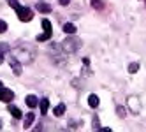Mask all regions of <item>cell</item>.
I'll return each mask as SVG.
<instances>
[{
    "label": "cell",
    "mask_w": 146,
    "mask_h": 132,
    "mask_svg": "<svg viewBox=\"0 0 146 132\" xmlns=\"http://www.w3.org/2000/svg\"><path fill=\"white\" fill-rule=\"evenodd\" d=\"M99 132H111V129H108V127H104V129H102V127H100Z\"/></svg>",
    "instance_id": "23"
},
{
    "label": "cell",
    "mask_w": 146,
    "mask_h": 132,
    "mask_svg": "<svg viewBox=\"0 0 146 132\" xmlns=\"http://www.w3.org/2000/svg\"><path fill=\"white\" fill-rule=\"evenodd\" d=\"M58 2H60V5H69L70 0H58Z\"/></svg>",
    "instance_id": "22"
},
{
    "label": "cell",
    "mask_w": 146,
    "mask_h": 132,
    "mask_svg": "<svg viewBox=\"0 0 146 132\" xmlns=\"http://www.w3.org/2000/svg\"><path fill=\"white\" fill-rule=\"evenodd\" d=\"M34 120H35V115H34V113H28V115L25 116V123H23V127H25V129H28L30 125L34 123Z\"/></svg>",
    "instance_id": "12"
},
{
    "label": "cell",
    "mask_w": 146,
    "mask_h": 132,
    "mask_svg": "<svg viewBox=\"0 0 146 132\" xmlns=\"http://www.w3.org/2000/svg\"><path fill=\"white\" fill-rule=\"evenodd\" d=\"M42 27H44V34L42 35H37V42H46V40L51 39V35H53V28H51V21L49 19H42Z\"/></svg>",
    "instance_id": "4"
},
{
    "label": "cell",
    "mask_w": 146,
    "mask_h": 132,
    "mask_svg": "<svg viewBox=\"0 0 146 132\" xmlns=\"http://www.w3.org/2000/svg\"><path fill=\"white\" fill-rule=\"evenodd\" d=\"M4 62V55H0V64H2Z\"/></svg>",
    "instance_id": "25"
},
{
    "label": "cell",
    "mask_w": 146,
    "mask_h": 132,
    "mask_svg": "<svg viewBox=\"0 0 146 132\" xmlns=\"http://www.w3.org/2000/svg\"><path fill=\"white\" fill-rule=\"evenodd\" d=\"M137 70H139V64H135V62H134V64L129 65V72H130V74H135Z\"/></svg>",
    "instance_id": "19"
},
{
    "label": "cell",
    "mask_w": 146,
    "mask_h": 132,
    "mask_svg": "<svg viewBox=\"0 0 146 132\" xmlns=\"http://www.w3.org/2000/svg\"><path fill=\"white\" fill-rule=\"evenodd\" d=\"M88 106H90V107H97V106H99V97H97L95 94H90V95H88Z\"/></svg>",
    "instance_id": "10"
},
{
    "label": "cell",
    "mask_w": 146,
    "mask_h": 132,
    "mask_svg": "<svg viewBox=\"0 0 146 132\" xmlns=\"http://www.w3.org/2000/svg\"><path fill=\"white\" fill-rule=\"evenodd\" d=\"M64 32H65V34H69V35H70V34H76V25H72V23H65V25H64Z\"/></svg>",
    "instance_id": "15"
},
{
    "label": "cell",
    "mask_w": 146,
    "mask_h": 132,
    "mask_svg": "<svg viewBox=\"0 0 146 132\" xmlns=\"http://www.w3.org/2000/svg\"><path fill=\"white\" fill-rule=\"evenodd\" d=\"M7 51H9V46H7L5 42H4V44H0V55H5Z\"/></svg>",
    "instance_id": "20"
},
{
    "label": "cell",
    "mask_w": 146,
    "mask_h": 132,
    "mask_svg": "<svg viewBox=\"0 0 146 132\" xmlns=\"http://www.w3.org/2000/svg\"><path fill=\"white\" fill-rule=\"evenodd\" d=\"M35 9H37L39 13H51V5H48V4H42V2H37Z\"/></svg>",
    "instance_id": "9"
},
{
    "label": "cell",
    "mask_w": 146,
    "mask_h": 132,
    "mask_svg": "<svg viewBox=\"0 0 146 132\" xmlns=\"http://www.w3.org/2000/svg\"><path fill=\"white\" fill-rule=\"evenodd\" d=\"M83 65H90V60L88 58H83Z\"/></svg>",
    "instance_id": "24"
},
{
    "label": "cell",
    "mask_w": 146,
    "mask_h": 132,
    "mask_svg": "<svg viewBox=\"0 0 146 132\" xmlns=\"http://www.w3.org/2000/svg\"><path fill=\"white\" fill-rule=\"evenodd\" d=\"M27 106L28 107H35V106H39V100H37V97L35 95H27Z\"/></svg>",
    "instance_id": "8"
},
{
    "label": "cell",
    "mask_w": 146,
    "mask_h": 132,
    "mask_svg": "<svg viewBox=\"0 0 146 132\" xmlns=\"http://www.w3.org/2000/svg\"><path fill=\"white\" fill-rule=\"evenodd\" d=\"M5 30H7V23L5 21H0V34H4Z\"/></svg>",
    "instance_id": "21"
},
{
    "label": "cell",
    "mask_w": 146,
    "mask_h": 132,
    "mask_svg": "<svg viewBox=\"0 0 146 132\" xmlns=\"http://www.w3.org/2000/svg\"><path fill=\"white\" fill-rule=\"evenodd\" d=\"M79 48H81V40L78 37H74V34H70L65 40H62V49H64V53H67V55L76 53Z\"/></svg>",
    "instance_id": "2"
},
{
    "label": "cell",
    "mask_w": 146,
    "mask_h": 132,
    "mask_svg": "<svg viewBox=\"0 0 146 132\" xmlns=\"http://www.w3.org/2000/svg\"><path fill=\"white\" fill-rule=\"evenodd\" d=\"M9 64H11V69H13V72L16 74V76H19L21 74V62L13 55V56H9Z\"/></svg>",
    "instance_id": "7"
},
{
    "label": "cell",
    "mask_w": 146,
    "mask_h": 132,
    "mask_svg": "<svg viewBox=\"0 0 146 132\" xmlns=\"http://www.w3.org/2000/svg\"><path fill=\"white\" fill-rule=\"evenodd\" d=\"M127 109L130 111L132 115H139V111H141V102H139V99L135 97V95H132V97L127 99Z\"/></svg>",
    "instance_id": "5"
},
{
    "label": "cell",
    "mask_w": 146,
    "mask_h": 132,
    "mask_svg": "<svg viewBox=\"0 0 146 132\" xmlns=\"http://www.w3.org/2000/svg\"><path fill=\"white\" fill-rule=\"evenodd\" d=\"M13 99H14V92H13V90L0 86V100H2V102H11Z\"/></svg>",
    "instance_id": "6"
},
{
    "label": "cell",
    "mask_w": 146,
    "mask_h": 132,
    "mask_svg": "<svg viewBox=\"0 0 146 132\" xmlns=\"http://www.w3.org/2000/svg\"><path fill=\"white\" fill-rule=\"evenodd\" d=\"M9 111H11V115L16 118V120H19V118H23V113L19 111V107H14V106H9Z\"/></svg>",
    "instance_id": "11"
},
{
    "label": "cell",
    "mask_w": 146,
    "mask_h": 132,
    "mask_svg": "<svg viewBox=\"0 0 146 132\" xmlns=\"http://www.w3.org/2000/svg\"><path fill=\"white\" fill-rule=\"evenodd\" d=\"M0 129H2V123H0Z\"/></svg>",
    "instance_id": "27"
},
{
    "label": "cell",
    "mask_w": 146,
    "mask_h": 132,
    "mask_svg": "<svg viewBox=\"0 0 146 132\" xmlns=\"http://www.w3.org/2000/svg\"><path fill=\"white\" fill-rule=\"evenodd\" d=\"M14 56L23 64H30V62H34V58H35V48L30 46V44H19L14 49Z\"/></svg>",
    "instance_id": "1"
},
{
    "label": "cell",
    "mask_w": 146,
    "mask_h": 132,
    "mask_svg": "<svg viewBox=\"0 0 146 132\" xmlns=\"http://www.w3.org/2000/svg\"><path fill=\"white\" fill-rule=\"evenodd\" d=\"M0 86H2V81H0Z\"/></svg>",
    "instance_id": "26"
},
{
    "label": "cell",
    "mask_w": 146,
    "mask_h": 132,
    "mask_svg": "<svg viewBox=\"0 0 146 132\" xmlns=\"http://www.w3.org/2000/svg\"><path fill=\"white\" fill-rule=\"evenodd\" d=\"M39 106H40V113L46 115V113H48V109H49V100H48V99H42V100L39 102Z\"/></svg>",
    "instance_id": "13"
},
{
    "label": "cell",
    "mask_w": 146,
    "mask_h": 132,
    "mask_svg": "<svg viewBox=\"0 0 146 132\" xmlns=\"http://www.w3.org/2000/svg\"><path fill=\"white\" fill-rule=\"evenodd\" d=\"M92 7L97 9V11H100V9H104V2L102 0H92Z\"/></svg>",
    "instance_id": "16"
},
{
    "label": "cell",
    "mask_w": 146,
    "mask_h": 132,
    "mask_svg": "<svg viewBox=\"0 0 146 132\" xmlns=\"http://www.w3.org/2000/svg\"><path fill=\"white\" fill-rule=\"evenodd\" d=\"M64 113H65V104H64V102H62V104H58V106L53 109V115H55V116H62Z\"/></svg>",
    "instance_id": "14"
},
{
    "label": "cell",
    "mask_w": 146,
    "mask_h": 132,
    "mask_svg": "<svg viewBox=\"0 0 146 132\" xmlns=\"http://www.w3.org/2000/svg\"><path fill=\"white\" fill-rule=\"evenodd\" d=\"M116 113H118L120 118H125V116H127V109H125L123 106H118V107H116Z\"/></svg>",
    "instance_id": "17"
},
{
    "label": "cell",
    "mask_w": 146,
    "mask_h": 132,
    "mask_svg": "<svg viewBox=\"0 0 146 132\" xmlns=\"http://www.w3.org/2000/svg\"><path fill=\"white\" fill-rule=\"evenodd\" d=\"M92 129H93V130H99V129H100V121H99L97 116H93V120H92Z\"/></svg>",
    "instance_id": "18"
},
{
    "label": "cell",
    "mask_w": 146,
    "mask_h": 132,
    "mask_svg": "<svg viewBox=\"0 0 146 132\" xmlns=\"http://www.w3.org/2000/svg\"><path fill=\"white\" fill-rule=\"evenodd\" d=\"M9 2V5H11L14 11L18 13V18L21 19V21H30V19L34 18V14H32V11H30L28 7H23L21 4H18L16 0H7Z\"/></svg>",
    "instance_id": "3"
}]
</instances>
